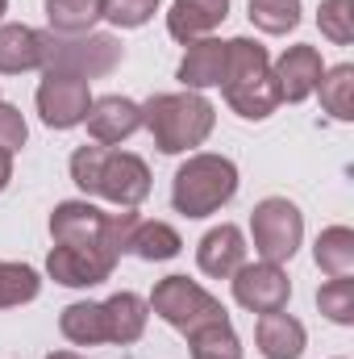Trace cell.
<instances>
[{"instance_id": "obj_1", "label": "cell", "mask_w": 354, "mask_h": 359, "mask_svg": "<svg viewBox=\"0 0 354 359\" xmlns=\"http://www.w3.org/2000/svg\"><path fill=\"white\" fill-rule=\"evenodd\" d=\"M71 180L80 184V192L104 196L121 209H134L150 196V168L129 155V151H113V147H80L71 155Z\"/></svg>"}, {"instance_id": "obj_2", "label": "cell", "mask_w": 354, "mask_h": 359, "mask_svg": "<svg viewBox=\"0 0 354 359\" xmlns=\"http://www.w3.org/2000/svg\"><path fill=\"white\" fill-rule=\"evenodd\" d=\"M225 104L246 117V121H267L283 100L275 88V76H271V55H267L263 42L255 38H234L225 42Z\"/></svg>"}, {"instance_id": "obj_3", "label": "cell", "mask_w": 354, "mask_h": 359, "mask_svg": "<svg viewBox=\"0 0 354 359\" xmlns=\"http://www.w3.org/2000/svg\"><path fill=\"white\" fill-rule=\"evenodd\" d=\"M142 126L163 155H183L204 147L217 126V109L200 92H159L142 104Z\"/></svg>"}, {"instance_id": "obj_4", "label": "cell", "mask_w": 354, "mask_h": 359, "mask_svg": "<svg viewBox=\"0 0 354 359\" xmlns=\"http://www.w3.org/2000/svg\"><path fill=\"white\" fill-rule=\"evenodd\" d=\"M238 192V168L225 155H187V163L171 180V205L183 217H208L221 205H229Z\"/></svg>"}, {"instance_id": "obj_5", "label": "cell", "mask_w": 354, "mask_h": 359, "mask_svg": "<svg viewBox=\"0 0 354 359\" xmlns=\"http://www.w3.org/2000/svg\"><path fill=\"white\" fill-rule=\"evenodd\" d=\"M121 59H125V50L113 34H76V38L50 34V46H46V72H67L88 84L117 72Z\"/></svg>"}, {"instance_id": "obj_6", "label": "cell", "mask_w": 354, "mask_h": 359, "mask_svg": "<svg viewBox=\"0 0 354 359\" xmlns=\"http://www.w3.org/2000/svg\"><path fill=\"white\" fill-rule=\"evenodd\" d=\"M146 305H150V313H159L167 326H176L179 334H187V330H196V326H204V322L229 318L225 305H221L213 292H204L196 280H187V276H167V280H159Z\"/></svg>"}, {"instance_id": "obj_7", "label": "cell", "mask_w": 354, "mask_h": 359, "mask_svg": "<svg viewBox=\"0 0 354 359\" xmlns=\"http://www.w3.org/2000/svg\"><path fill=\"white\" fill-rule=\"evenodd\" d=\"M250 238L267 264H288L304 238V213L288 196H267L250 213Z\"/></svg>"}, {"instance_id": "obj_8", "label": "cell", "mask_w": 354, "mask_h": 359, "mask_svg": "<svg viewBox=\"0 0 354 359\" xmlns=\"http://www.w3.org/2000/svg\"><path fill=\"white\" fill-rule=\"evenodd\" d=\"M92 109V88L88 80L67 76V72H46L38 84V113L50 130H76L84 126Z\"/></svg>"}, {"instance_id": "obj_9", "label": "cell", "mask_w": 354, "mask_h": 359, "mask_svg": "<svg viewBox=\"0 0 354 359\" xmlns=\"http://www.w3.org/2000/svg\"><path fill=\"white\" fill-rule=\"evenodd\" d=\"M117 268V255L100 251V247H84V243H55L50 255H46V271L55 284H67V288H92V284H104Z\"/></svg>"}, {"instance_id": "obj_10", "label": "cell", "mask_w": 354, "mask_h": 359, "mask_svg": "<svg viewBox=\"0 0 354 359\" xmlns=\"http://www.w3.org/2000/svg\"><path fill=\"white\" fill-rule=\"evenodd\" d=\"M234 280V301L250 313H275L288 305L292 297V280L279 264H242V268L229 276Z\"/></svg>"}, {"instance_id": "obj_11", "label": "cell", "mask_w": 354, "mask_h": 359, "mask_svg": "<svg viewBox=\"0 0 354 359\" xmlns=\"http://www.w3.org/2000/svg\"><path fill=\"white\" fill-rule=\"evenodd\" d=\"M271 76H275V88H279V100H288V104H300V100H309L317 84H321V76H325V63H321V50L317 46H288L275 63H271Z\"/></svg>"}, {"instance_id": "obj_12", "label": "cell", "mask_w": 354, "mask_h": 359, "mask_svg": "<svg viewBox=\"0 0 354 359\" xmlns=\"http://www.w3.org/2000/svg\"><path fill=\"white\" fill-rule=\"evenodd\" d=\"M84 121H88V134L100 147H117L142 130V104H134L129 96H100V100H92Z\"/></svg>"}, {"instance_id": "obj_13", "label": "cell", "mask_w": 354, "mask_h": 359, "mask_svg": "<svg viewBox=\"0 0 354 359\" xmlns=\"http://www.w3.org/2000/svg\"><path fill=\"white\" fill-rule=\"evenodd\" d=\"M196 264H200L204 276H213V280H229L234 271L246 264V234L238 226H229V222L213 226L200 238V247H196Z\"/></svg>"}, {"instance_id": "obj_14", "label": "cell", "mask_w": 354, "mask_h": 359, "mask_svg": "<svg viewBox=\"0 0 354 359\" xmlns=\"http://www.w3.org/2000/svg\"><path fill=\"white\" fill-rule=\"evenodd\" d=\"M46 46H50V29L0 25V76H21V72L46 67Z\"/></svg>"}, {"instance_id": "obj_15", "label": "cell", "mask_w": 354, "mask_h": 359, "mask_svg": "<svg viewBox=\"0 0 354 359\" xmlns=\"http://www.w3.org/2000/svg\"><path fill=\"white\" fill-rule=\"evenodd\" d=\"M255 343L263 359H300L309 347V330L300 318L275 309V313H259V326H255Z\"/></svg>"}, {"instance_id": "obj_16", "label": "cell", "mask_w": 354, "mask_h": 359, "mask_svg": "<svg viewBox=\"0 0 354 359\" xmlns=\"http://www.w3.org/2000/svg\"><path fill=\"white\" fill-rule=\"evenodd\" d=\"M176 76L187 92L217 88V84L225 80V42H217V38H196V42H187Z\"/></svg>"}, {"instance_id": "obj_17", "label": "cell", "mask_w": 354, "mask_h": 359, "mask_svg": "<svg viewBox=\"0 0 354 359\" xmlns=\"http://www.w3.org/2000/svg\"><path fill=\"white\" fill-rule=\"evenodd\" d=\"M225 17H229V0H176L167 13V34L187 46L196 38H208Z\"/></svg>"}, {"instance_id": "obj_18", "label": "cell", "mask_w": 354, "mask_h": 359, "mask_svg": "<svg viewBox=\"0 0 354 359\" xmlns=\"http://www.w3.org/2000/svg\"><path fill=\"white\" fill-rule=\"evenodd\" d=\"M104 305V326H108V343L117 347H129L146 334V318H150V305L138 297V292H113Z\"/></svg>"}, {"instance_id": "obj_19", "label": "cell", "mask_w": 354, "mask_h": 359, "mask_svg": "<svg viewBox=\"0 0 354 359\" xmlns=\"http://www.w3.org/2000/svg\"><path fill=\"white\" fill-rule=\"evenodd\" d=\"M59 330L67 343L76 347H100L108 343V326H104V305L100 301H76L59 313Z\"/></svg>"}, {"instance_id": "obj_20", "label": "cell", "mask_w": 354, "mask_h": 359, "mask_svg": "<svg viewBox=\"0 0 354 359\" xmlns=\"http://www.w3.org/2000/svg\"><path fill=\"white\" fill-rule=\"evenodd\" d=\"M179 251H183V238H179L176 226H167V222H138L134 234H129V255H138L146 264L176 259Z\"/></svg>"}, {"instance_id": "obj_21", "label": "cell", "mask_w": 354, "mask_h": 359, "mask_svg": "<svg viewBox=\"0 0 354 359\" xmlns=\"http://www.w3.org/2000/svg\"><path fill=\"white\" fill-rule=\"evenodd\" d=\"M187 351L192 359H242V339L229 326V318H221V322H204L187 330Z\"/></svg>"}, {"instance_id": "obj_22", "label": "cell", "mask_w": 354, "mask_h": 359, "mask_svg": "<svg viewBox=\"0 0 354 359\" xmlns=\"http://www.w3.org/2000/svg\"><path fill=\"white\" fill-rule=\"evenodd\" d=\"M100 17H104V0H46L50 34H63V38L92 34V25Z\"/></svg>"}, {"instance_id": "obj_23", "label": "cell", "mask_w": 354, "mask_h": 359, "mask_svg": "<svg viewBox=\"0 0 354 359\" xmlns=\"http://www.w3.org/2000/svg\"><path fill=\"white\" fill-rule=\"evenodd\" d=\"M313 259H317V268L325 271L330 280L334 276H354V230L351 226L321 230V238L313 247Z\"/></svg>"}, {"instance_id": "obj_24", "label": "cell", "mask_w": 354, "mask_h": 359, "mask_svg": "<svg viewBox=\"0 0 354 359\" xmlns=\"http://www.w3.org/2000/svg\"><path fill=\"white\" fill-rule=\"evenodd\" d=\"M321 109L330 113V117H338V121H351L354 117V67L351 63H338V67H330L325 76H321Z\"/></svg>"}, {"instance_id": "obj_25", "label": "cell", "mask_w": 354, "mask_h": 359, "mask_svg": "<svg viewBox=\"0 0 354 359\" xmlns=\"http://www.w3.org/2000/svg\"><path fill=\"white\" fill-rule=\"evenodd\" d=\"M42 292V280L29 264H4L0 259V309H13V305H25Z\"/></svg>"}, {"instance_id": "obj_26", "label": "cell", "mask_w": 354, "mask_h": 359, "mask_svg": "<svg viewBox=\"0 0 354 359\" xmlns=\"http://www.w3.org/2000/svg\"><path fill=\"white\" fill-rule=\"evenodd\" d=\"M317 309L338 322V326H354V280L351 276H334L330 284L317 288Z\"/></svg>"}, {"instance_id": "obj_27", "label": "cell", "mask_w": 354, "mask_h": 359, "mask_svg": "<svg viewBox=\"0 0 354 359\" xmlns=\"http://www.w3.org/2000/svg\"><path fill=\"white\" fill-rule=\"evenodd\" d=\"M246 13L263 34H288L300 25V0H250Z\"/></svg>"}, {"instance_id": "obj_28", "label": "cell", "mask_w": 354, "mask_h": 359, "mask_svg": "<svg viewBox=\"0 0 354 359\" xmlns=\"http://www.w3.org/2000/svg\"><path fill=\"white\" fill-rule=\"evenodd\" d=\"M317 25H321V34L334 46H351L354 42V0H321Z\"/></svg>"}, {"instance_id": "obj_29", "label": "cell", "mask_w": 354, "mask_h": 359, "mask_svg": "<svg viewBox=\"0 0 354 359\" xmlns=\"http://www.w3.org/2000/svg\"><path fill=\"white\" fill-rule=\"evenodd\" d=\"M163 0H104V21H113L117 29H142Z\"/></svg>"}, {"instance_id": "obj_30", "label": "cell", "mask_w": 354, "mask_h": 359, "mask_svg": "<svg viewBox=\"0 0 354 359\" xmlns=\"http://www.w3.org/2000/svg\"><path fill=\"white\" fill-rule=\"evenodd\" d=\"M25 138H29V126H25V117H21V109H13V104H4L0 100V151H21L25 147Z\"/></svg>"}, {"instance_id": "obj_31", "label": "cell", "mask_w": 354, "mask_h": 359, "mask_svg": "<svg viewBox=\"0 0 354 359\" xmlns=\"http://www.w3.org/2000/svg\"><path fill=\"white\" fill-rule=\"evenodd\" d=\"M8 180H13V155H8V151H0V192L8 188Z\"/></svg>"}, {"instance_id": "obj_32", "label": "cell", "mask_w": 354, "mask_h": 359, "mask_svg": "<svg viewBox=\"0 0 354 359\" xmlns=\"http://www.w3.org/2000/svg\"><path fill=\"white\" fill-rule=\"evenodd\" d=\"M46 359H80V355H76V351H50Z\"/></svg>"}, {"instance_id": "obj_33", "label": "cell", "mask_w": 354, "mask_h": 359, "mask_svg": "<svg viewBox=\"0 0 354 359\" xmlns=\"http://www.w3.org/2000/svg\"><path fill=\"white\" fill-rule=\"evenodd\" d=\"M4 13H8V0H0V21H4Z\"/></svg>"}]
</instances>
